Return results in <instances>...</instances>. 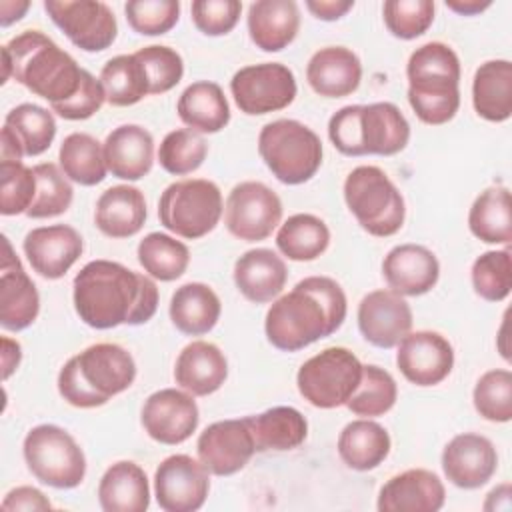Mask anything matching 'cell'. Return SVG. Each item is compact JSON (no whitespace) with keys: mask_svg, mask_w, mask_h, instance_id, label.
<instances>
[{"mask_svg":"<svg viewBox=\"0 0 512 512\" xmlns=\"http://www.w3.org/2000/svg\"><path fill=\"white\" fill-rule=\"evenodd\" d=\"M72 300L76 314L90 328L140 326L156 314L158 286L148 274L120 262L92 260L74 276Z\"/></svg>","mask_w":512,"mask_h":512,"instance_id":"1","label":"cell"},{"mask_svg":"<svg viewBox=\"0 0 512 512\" xmlns=\"http://www.w3.org/2000/svg\"><path fill=\"white\" fill-rule=\"evenodd\" d=\"M342 286L328 276H308L278 296L266 312L268 342L282 352H298L334 334L346 320Z\"/></svg>","mask_w":512,"mask_h":512,"instance_id":"2","label":"cell"},{"mask_svg":"<svg viewBox=\"0 0 512 512\" xmlns=\"http://www.w3.org/2000/svg\"><path fill=\"white\" fill-rule=\"evenodd\" d=\"M82 74L84 68L40 30H24L2 46V84L14 78L50 106L70 100Z\"/></svg>","mask_w":512,"mask_h":512,"instance_id":"3","label":"cell"},{"mask_svg":"<svg viewBox=\"0 0 512 512\" xmlns=\"http://www.w3.org/2000/svg\"><path fill=\"white\" fill-rule=\"evenodd\" d=\"M136 378L132 354L112 342H98L66 360L58 372L60 396L76 408L104 406Z\"/></svg>","mask_w":512,"mask_h":512,"instance_id":"4","label":"cell"},{"mask_svg":"<svg viewBox=\"0 0 512 512\" xmlns=\"http://www.w3.org/2000/svg\"><path fill=\"white\" fill-rule=\"evenodd\" d=\"M408 102L420 122L440 126L460 108V60L444 42L416 48L406 64Z\"/></svg>","mask_w":512,"mask_h":512,"instance_id":"5","label":"cell"},{"mask_svg":"<svg viewBox=\"0 0 512 512\" xmlns=\"http://www.w3.org/2000/svg\"><path fill=\"white\" fill-rule=\"evenodd\" d=\"M328 136L344 156H394L410 140V124L392 102L350 104L332 114Z\"/></svg>","mask_w":512,"mask_h":512,"instance_id":"6","label":"cell"},{"mask_svg":"<svg viewBox=\"0 0 512 512\" xmlns=\"http://www.w3.org/2000/svg\"><path fill=\"white\" fill-rule=\"evenodd\" d=\"M258 154L276 180L298 186L318 172L322 164V140L306 124L280 118L262 126Z\"/></svg>","mask_w":512,"mask_h":512,"instance_id":"7","label":"cell"},{"mask_svg":"<svg viewBox=\"0 0 512 512\" xmlns=\"http://www.w3.org/2000/svg\"><path fill=\"white\" fill-rule=\"evenodd\" d=\"M344 200L356 222L376 238L394 236L404 224V198L378 166H356L344 180Z\"/></svg>","mask_w":512,"mask_h":512,"instance_id":"8","label":"cell"},{"mask_svg":"<svg viewBox=\"0 0 512 512\" xmlns=\"http://www.w3.org/2000/svg\"><path fill=\"white\" fill-rule=\"evenodd\" d=\"M224 212L220 188L206 178H186L164 188L158 200L160 224L186 240L212 232Z\"/></svg>","mask_w":512,"mask_h":512,"instance_id":"9","label":"cell"},{"mask_svg":"<svg viewBox=\"0 0 512 512\" xmlns=\"http://www.w3.org/2000/svg\"><path fill=\"white\" fill-rule=\"evenodd\" d=\"M22 454L32 476L50 488L70 490L86 476V456L80 444L56 424L34 426L24 438Z\"/></svg>","mask_w":512,"mask_h":512,"instance_id":"10","label":"cell"},{"mask_svg":"<svg viewBox=\"0 0 512 512\" xmlns=\"http://www.w3.org/2000/svg\"><path fill=\"white\" fill-rule=\"evenodd\" d=\"M362 368L364 364L352 350L342 346L324 348L300 366L296 386L308 404L332 410L346 406L348 398L360 384Z\"/></svg>","mask_w":512,"mask_h":512,"instance_id":"11","label":"cell"},{"mask_svg":"<svg viewBox=\"0 0 512 512\" xmlns=\"http://www.w3.org/2000/svg\"><path fill=\"white\" fill-rule=\"evenodd\" d=\"M230 92L240 112L262 116L288 108L298 92L292 70L280 62L250 64L230 80Z\"/></svg>","mask_w":512,"mask_h":512,"instance_id":"12","label":"cell"},{"mask_svg":"<svg viewBox=\"0 0 512 512\" xmlns=\"http://www.w3.org/2000/svg\"><path fill=\"white\" fill-rule=\"evenodd\" d=\"M282 220V200L264 182L246 180L236 184L224 206L228 232L244 242L266 240Z\"/></svg>","mask_w":512,"mask_h":512,"instance_id":"13","label":"cell"},{"mask_svg":"<svg viewBox=\"0 0 512 512\" xmlns=\"http://www.w3.org/2000/svg\"><path fill=\"white\" fill-rule=\"evenodd\" d=\"M44 10L66 38L84 52H102L116 40L118 22L100 0H46Z\"/></svg>","mask_w":512,"mask_h":512,"instance_id":"14","label":"cell"},{"mask_svg":"<svg viewBox=\"0 0 512 512\" xmlns=\"http://www.w3.org/2000/svg\"><path fill=\"white\" fill-rule=\"evenodd\" d=\"M210 492V472L188 456L172 454L154 472V496L164 512H196Z\"/></svg>","mask_w":512,"mask_h":512,"instance_id":"15","label":"cell"},{"mask_svg":"<svg viewBox=\"0 0 512 512\" xmlns=\"http://www.w3.org/2000/svg\"><path fill=\"white\" fill-rule=\"evenodd\" d=\"M198 406L192 394L178 388L152 392L142 406L140 422L144 432L166 446L186 442L198 428Z\"/></svg>","mask_w":512,"mask_h":512,"instance_id":"16","label":"cell"},{"mask_svg":"<svg viewBox=\"0 0 512 512\" xmlns=\"http://www.w3.org/2000/svg\"><path fill=\"white\" fill-rule=\"evenodd\" d=\"M198 460L214 476L240 472L256 454L248 418L218 420L200 432L196 442Z\"/></svg>","mask_w":512,"mask_h":512,"instance_id":"17","label":"cell"},{"mask_svg":"<svg viewBox=\"0 0 512 512\" xmlns=\"http://www.w3.org/2000/svg\"><path fill=\"white\" fill-rule=\"evenodd\" d=\"M396 346V366L416 386H436L454 368V348L440 332H408Z\"/></svg>","mask_w":512,"mask_h":512,"instance_id":"18","label":"cell"},{"mask_svg":"<svg viewBox=\"0 0 512 512\" xmlns=\"http://www.w3.org/2000/svg\"><path fill=\"white\" fill-rule=\"evenodd\" d=\"M358 330L376 348H394L412 330V308L398 292L380 288L358 304Z\"/></svg>","mask_w":512,"mask_h":512,"instance_id":"19","label":"cell"},{"mask_svg":"<svg viewBox=\"0 0 512 512\" xmlns=\"http://www.w3.org/2000/svg\"><path fill=\"white\" fill-rule=\"evenodd\" d=\"M24 254L36 274L46 280L62 278L82 256L84 242L68 224L38 226L24 236Z\"/></svg>","mask_w":512,"mask_h":512,"instance_id":"20","label":"cell"},{"mask_svg":"<svg viewBox=\"0 0 512 512\" xmlns=\"http://www.w3.org/2000/svg\"><path fill=\"white\" fill-rule=\"evenodd\" d=\"M2 268H0V326L10 332L28 328L40 312V294L36 284L22 268L6 236H2Z\"/></svg>","mask_w":512,"mask_h":512,"instance_id":"21","label":"cell"},{"mask_svg":"<svg viewBox=\"0 0 512 512\" xmlns=\"http://www.w3.org/2000/svg\"><path fill=\"white\" fill-rule=\"evenodd\" d=\"M496 468V448L482 434H458L442 450V470L446 478L462 490L484 486L496 474Z\"/></svg>","mask_w":512,"mask_h":512,"instance_id":"22","label":"cell"},{"mask_svg":"<svg viewBox=\"0 0 512 512\" xmlns=\"http://www.w3.org/2000/svg\"><path fill=\"white\" fill-rule=\"evenodd\" d=\"M444 500V484L432 470L410 468L380 488L376 508L380 512H438Z\"/></svg>","mask_w":512,"mask_h":512,"instance_id":"23","label":"cell"},{"mask_svg":"<svg viewBox=\"0 0 512 512\" xmlns=\"http://www.w3.org/2000/svg\"><path fill=\"white\" fill-rule=\"evenodd\" d=\"M382 276L400 296H422L436 286L440 264L436 254L422 244H398L384 256Z\"/></svg>","mask_w":512,"mask_h":512,"instance_id":"24","label":"cell"},{"mask_svg":"<svg viewBox=\"0 0 512 512\" xmlns=\"http://www.w3.org/2000/svg\"><path fill=\"white\" fill-rule=\"evenodd\" d=\"M228 378V360L224 352L206 340L186 344L174 364L176 384L192 396H208L220 390Z\"/></svg>","mask_w":512,"mask_h":512,"instance_id":"25","label":"cell"},{"mask_svg":"<svg viewBox=\"0 0 512 512\" xmlns=\"http://www.w3.org/2000/svg\"><path fill=\"white\" fill-rule=\"evenodd\" d=\"M310 88L324 98H344L358 90L362 80L360 58L344 46H326L312 54L306 66Z\"/></svg>","mask_w":512,"mask_h":512,"instance_id":"26","label":"cell"},{"mask_svg":"<svg viewBox=\"0 0 512 512\" xmlns=\"http://www.w3.org/2000/svg\"><path fill=\"white\" fill-rule=\"evenodd\" d=\"M286 280V262L270 248L248 250L234 264V284L240 294L254 304L276 300L282 294Z\"/></svg>","mask_w":512,"mask_h":512,"instance_id":"27","label":"cell"},{"mask_svg":"<svg viewBox=\"0 0 512 512\" xmlns=\"http://www.w3.org/2000/svg\"><path fill=\"white\" fill-rule=\"evenodd\" d=\"M108 172L120 180H140L154 164V138L138 124H122L104 140Z\"/></svg>","mask_w":512,"mask_h":512,"instance_id":"28","label":"cell"},{"mask_svg":"<svg viewBox=\"0 0 512 512\" xmlns=\"http://www.w3.org/2000/svg\"><path fill=\"white\" fill-rule=\"evenodd\" d=\"M248 34L256 48L280 52L294 42L300 28V10L294 0H258L248 8Z\"/></svg>","mask_w":512,"mask_h":512,"instance_id":"29","label":"cell"},{"mask_svg":"<svg viewBox=\"0 0 512 512\" xmlns=\"http://www.w3.org/2000/svg\"><path fill=\"white\" fill-rule=\"evenodd\" d=\"M146 216L144 194L136 186L118 184L96 200L94 224L108 238H130L142 230Z\"/></svg>","mask_w":512,"mask_h":512,"instance_id":"30","label":"cell"},{"mask_svg":"<svg viewBox=\"0 0 512 512\" xmlns=\"http://www.w3.org/2000/svg\"><path fill=\"white\" fill-rule=\"evenodd\" d=\"M98 504L104 512H144L150 506L146 472L132 460L106 468L98 482Z\"/></svg>","mask_w":512,"mask_h":512,"instance_id":"31","label":"cell"},{"mask_svg":"<svg viewBox=\"0 0 512 512\" xmlns=\"http://www.w3.org/2000/svg\"><path fill=\"white\" fill-rule=\"evenodd\" d=\"M176 112L198 134H216L230 122V106L224 90L210 80H198L186 86L176 102Z\"/></svg>","mask_w":512,"mask_h":512,"instance_id":"32","label":"cell"},{"mask_svg":"<svg viewBox=\"0 0 512 512\" xmlns=\"http://www.w3.org/2000/svg\"><path fill=\"white\" fill-rule=\"evenodd\" d=\"M170 320L186 336L208 334L220 320L222 304L218 294L204 282H188L176 288L170 298Z\"/></svg>","mask_w":512,"mask_h":512,"instance_id":"33","label":"cell"},{"mask_svg":"<svg viewBox=\"0 0 512 512\" xmlns=\"http://www.w3.org/2000/svg\"><path fill=\"white\" fill-rule=\"evenodd\" d=\"M392 442L386 428L370 418L348 422L338 436L340 460L358 472L378 468L390 454Z\"/></svg>","mask_w":512,"mask_h":512,"instance_id":"34","label":"cell"},{"mask_svg":"<svg viewBox=\"0 0 512 512\" xmlns=\"http://www.w3.org/2000/svg\"><path fill=\"white\" fill-rule=\"evenodd\" d=\"M472 104L476 114L488 122H506L512 116L510 60H488L476 68Z\"/></svg>","mask_w":512,"mask_h":512,"instance_id":"35","label":"cell"},{"mask_svg":"<svg viewBox=\"0 0 512 512\" xmlns=\"http://www.w3.org/2000/svg\"><path fill=\"white\" fill-rule=\"evenodd\" d=\"M256 452L294 450L308 436L304 414L292 406H274L256 416H246Z\"/></svg>","mask_w":512,"mask_h":512,"instance_id":"36","label":"cell"},{"mask_svg":"<svg viewBox=\"0 0 512 512\" xmlns=\"http://www.w3.org/2000/svg\"><path fill=\"white\" fill-rule=\"evenodd\" d=\"M470 232L484 244L512 242V202L506 186H490L476 196L468 212Z\"/></svg>","mask_w":512,"mask_h":512,"instance_id":"37","label":"cell"},{"mask_svg":"<svg viewBox=\"0 0 512 512\" xmlns=\"http://www.w3.org/2000/svg\"><path fill=\"white\" fill-rule=\"evenodd\" d=\"M58 160L66 178L80 186H96L108 174L104 144L86 132L68 134L60 144Z\"/></svg>","mask_w":512,"mask_h":512,"instance_id":"38","label":"cell"},{"mask_svg":"<svg viewBox=\"0 0 512 512\" xmlns=\"http://www.w3.org/2000/svg\"><path fill=\"white\" fill-rule=\"evenodd\" d=\"M330 230L314 214H294L276 232V246L288 260L310 262L326 252Z\"/></svg>","mask_w":512,"mask_h":512,"instance_id":"39","label":"cell"},{"mask_svg":"<svg viewBox=\"0 0 512 512\" xmlns=\"http://www.w3.org/2000/svg\"><path fill=\"white\" fill-rule=\"evenodd\" d=\"M100 82L106 92V102L118 108L132 106L150 94L146 70L136 54L110 58L100 72Z\"/></svg>","mask_w":512,"mask_h":512,"instance_id":"40","label":"cell"},{"mask_svg":"<svg viewBox=\"0 0 512 512\" xmlns=\"http://www.w3.org/2000/svg\"><path fill=\"white\" fill-rule=\"evenodd\" d=\"M136 256L144 272L160 282L180 278L190 264L188 246L164 232L146 234L138 244Z\"/></svg>","mask_w":512,"mask_h":512,"instance_id":"41","label":"cell"},{"mask_svg":"<svg viewBox=\"0 0 512 512\" xmlns=\"http://www.w3.org/2000/svg\"><path fill=\"white\" fill-rule=\"evenodd\" d=\"M4 126L20 142L24 156L44 154L56 136L54 114L32 102H24L12 108L4 118Z\"/></svg>","mask_w":512,"mask_h":512,"instance_id":"42","label":"cell"},{"mask_svg":"<svg viewBox=\"0 0 512 512\" xmlns=\"http://www.w3.org/2000/svg\"><path fill=\"white\" fill-rule=\"evenodd\" d=\"M398 386L392 374L376 364L362 368V378L354 394L348 398L346 408L362 418L382 416L396 404Z\"/></svg>","mask_w":512,"mask_h":512,"instance_id":"43","label":"cell"},{"mask_svg":"<svg viewBox=\"0 0 512 512\" xmlns=\"http://www.w3.org/2000/svg\"><path fill=\"white\" fill-rule=\"evenodd\" d=\"M36 174V196L32 206L28 208L26 216L40 220V218H54L64 214L74 198V190L62 168L54 162H42L34 166Z\"/></svg>","mask_w":512,"mask_h":512,"instance_id":"44","label":"cell"},{"mask_svg":"<svg viewBox=\"0 0 512 512\" xmlns=\"http://www.w3.org/2000/svg\"><path fill=\"white\" fill-rule=\"evenodd\" d=\"M206 154L208 144L198 132L190 128H178L162 138L158 148V162L168 174L186 176L202 166Z\"/></svg>","mask_w":512,"mask_h":512,"instance_id":"45","label":"cell"},{"mask_svg":"<svg viewBox=\"0 0 512 512\" xmlns=\"http://www.w3.org/2000/svg\"><path fill=\"white\" fill-rule=\"evenodd\" d=\"M474 292L486 302H502L512 290L510 250H488L480 254L470 270Z\"/></svg>","mask_w":512,"mask_h":512,"instance_id":"46","label":"cell"},{"mask_svg":"<svg viewBox=\"0 0 512 512\" xmlns=\"http://www.w3.org/2000/svg\"><path fill=\"white\" fill-rule=\"evenodd\" d=\"M476 412L488 422L512 420V372L494 368L484 372L472 392Z\"/></svg>","mask_w":512,"mask_h":512,"instance_id":"47","label":"cell"},{"mask_svg":"<svg viewBox=\"0 0 512 512\" xmlns=\"http://www.w3.org/2000/svg\"><path fill=\"white\" fill-rule=\"evenodd\" d=\"M388 32L400 40L422 36L434 20L432 0H388L382 6Z\"/></svg>","mask_w":512,"mask_h":512,"instance_id":"48","label":"cell"},{"mask_svg":"<svg viewBox=\"0 0 512 512\" xmlns=\"http://www.w3.org/2000/svg\"><path fill=\"white\" fill-rule=\"evenodd\" d=\"M36 196V174L24 162H0L2 216L26 214Z\"/></svg>","mask_w":512,"mask_h":512,"instance_id":"49","label":"cell"},{"mask_svg":"<svg viewBox=\"0 0 512 512\" xmlns=\"http://www.w3.org/2000/svg\"><path fill=\"white\" fill-rule=\"evenodd\" d=\"M130 28L142 36H160L170 32L180 18L178 0H130L124 4Z\"/></svg>","mask_w":512,"mask_h":512,"instance_id":"50","label":"cell"},{"mask_svg":"<svg viewBox=\"0 0 512 512\" xmlns=\"http://www.w3.org/2000/svg\"><path fill=\"white\" fill-rule=\"evenodd\" d=\"M134 54L146 70V76L150 82V94L170 92L184 76L182 56L170 46L152 44V46L140 48Z\"/></svg>","mask_w":512,"mask_h":512,"instance_id":"51","label":"cell"},{"mask_svg":"<svg viewBox=\"0 0 512 512\" xmlns=\"http://www.w3.org/2000/svg\"><path fill=\"white\" fill-rule=\"evenodd\" d=\"M192 22L206 36H224L240 20L242 2L238 0H196L192 2Z\"/></svg>","mask_w":512,"mask_h":512,"instance_id":"52","label":"cell"},{"mask_svg":"<svg viewBox=\"0 0 512 512\" xmlns=\"http://www.w3.org/2000/svg\"><path fill=\"white\" fill-rule=\"evenodd\" d=\"M104 102H106V92H104L100 78H96L88 70H84L82 84H80L78 92L70 100L52 104L50 108L64 120H86V118L94 116L102 108Z\"/></svg>","mask_w":512,"mask_h":512,"instance_id":"53","label":"cell"},{"mask_svg":"<svg viewBox=\"0 0 512 512\" xmlns=\"http://www.w3.org/2000/svg\"><path fill=\"white\" fill-rule=\"evenodd\" d=\"M52 502L34 486H16L12 488L4 500L2 510H50Z\"/></svg>","mask_w":512,"mask_h":512,"instance_id":"54","label":"cell"},{"mask_svg":"<svg viewBox=\"0 0 512 512\" xmlns=\"http://www.w3.org/2000/svg\"><path fill=\"white\" fill-rule=\"evenodd\" d=\"M352 0H308L306 8L324 22H332L342 18L348 10H352Z\"/></svg>","mask_w":512,"mask_h":512,"instance_id":"55","label":"cell"},{"mask_svg":"<svg viewBox=\"0 0 512 512\" xmlns=\"http://www.w3.org/2000/svg\"><path fill=\"white\" fill-rule=\"evenodd\" d=\"M22 360V348L16 340L2 336V378L8 380Z\"/></svg>","mask_w":512,"mask_h":512,"instance_id":"56","label":"cell"},{"mask_svg":"<svg viewBox=\"0 0 512 512\" xmlns=\"http://www.w3.org/2000/svg\"><path fill=\"white\" fill-rule=\"evenodd\" d=\"M24 158V150L20 146V142L16 140V136L2 126V136H0V160L2 162H22Z\"/></svg>","mask_w":512,"mask_h":512,"instance_id":"57","label":"cell"},{"mask_svg":"<svg viewBox=\"0 0 512 512\" xmlns=\"http://www.w3.org/2000/svg\"><path fill=\"white\" fill-rule=\"evenodd\" d=\"M30 8V2H14V0H2L0 2V26L6 28L12 22H18L24 12Z\"/></svg>","mask_w":512,"mask_h":512,"instance_id":"58","label":"cell"},{"mask_svg":"<svg viewBox=\"0 0 512 512\" xmlns=\"http://www.w3.org/2000/svg\"><path fill=\"white\" fill-rule=\"evenodd\" d=\"M490 0H446V8L460 16H474L490 8Z\"/></svg>","mask_w":512,"mask_h":512,"instance_id":"59","label":"cell"},{"mask_svg":"<svg viewBox=\"0 0 512 512\" xmlns=\"http://www.w3.org/2000/svg\"><path fill=\"white\" fill-rule=\"evenodd\" d=\"M510 484H500L496 488L490 490L486 502H484V510H508L510 508Z\"/></svg>","mask_w":512,"mask_h":512,"instance_id":"60","label":"cell"}]
</instances>
